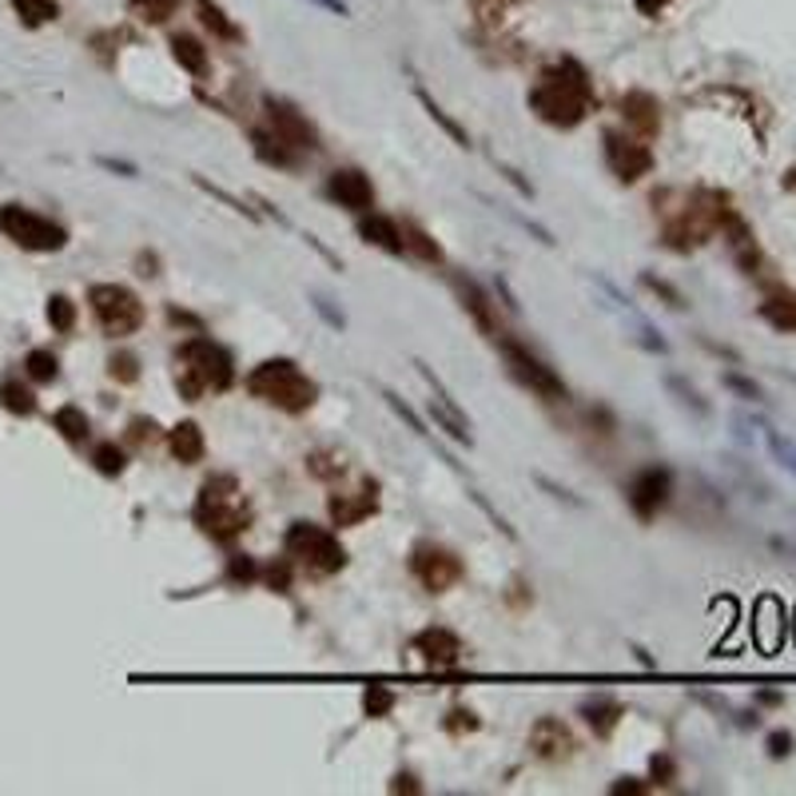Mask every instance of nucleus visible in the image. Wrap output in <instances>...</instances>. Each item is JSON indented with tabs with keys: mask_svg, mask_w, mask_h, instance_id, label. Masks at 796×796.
I'll return each instance as SVG.
<instances>
[{
	"mask_svg": "<svg viewBox=\"0 0 796 796\" xmlns=\"http://www.w3.org/2000/svg\"><path fill=\"white\" fill-rule=\"evenodd\" d=\"M594 80L574 56H562L537 72L530 88V112L549 128H577L594 112Z\"/></svg>",
	"mask_w": 796,
	"mask_h": 796,
	"instance_id": "nucleus-1",
	"label": "nucleus"
},
{
	"mask_svg": "<svg viewBox=\"0 0 796 796\" xmlns=\"http://www.w3.org/2000/svg\"><path fill=\"white\" fill-rule=\"evenodd\" d=\"M677 208H661V243L673 251H696L705 248L716 231L725 228L736 216L733 196L721 188H693L685 196H677Z\"/></svg>",
	"mask_w": 796,
	"mask_h": 796,
	"instance_id": "nucleus-2",
	"label": "nucleus"
},
{
	"mask_svg": "<svg viewBox=\"0 0 796 796\" xmlns=\"http://www.w3.org/2000/svg\"><path fill=\"white\" fill-rule=\"evenodd\" d=\"M235 383V358L228 347H219L216 338H188L176 355V387L179 398L199 402L208 395H223Z\"/></svg>",
	"mask_w": 796,
	"mask_h": 796,
	"instance_id": "nucleus-3",
	"label": "nucleus"
},
{
	"mask_svg": "<svg viewBox=\"0 0 796 796\" xmlns=\"http://www.w3.org/2000/svg\"><path fill=\"white\" fill-rule=\"evenodd\" d=\"M251 398L268 402L275 410H287V415H303V410L315 407L318 398V383L311 375H303L295 358H268L259 363L248 378H243Z\"/></svg>",
	"mask_w": 796,
	"mask_h": 796,
	"instance_id": "nucleus-4",
	"label": "nucleus"
},
{
	"mask_svg": "<svg viewBox=\"0 0 796 796\" xmlns=\"http://www.w3.org/2000/svg\"><path fill=\"white\" fill-rule=\"evenodd\" d=\"M196 526L211 537V542H235L243 530L251 526V506L243 490H239L235 474H211L196 498Z\"/></svg>",
	"mask_w": 796,
	"mask_h": 796,
	"instance_id": "nucleus-5",
	"label": "nucleus"
},
{
	"mask_svg": "<svg viewBox=\"0 0 796 796\" xmlns=\"http://www.w3.org/2000/svg\"><path fill=\"white\" fill-rule=\"evenodd\" d=\"M283 554L291 557V566L318 577H331L347 566L343 542L327 526H315V522H291L287 534H283Z\"/></svg>",
	"mask_w": 796,
	"mask_h": 796,
	"instance_id": "nucleus-6",
	"label": "nucleus"
},
{
	"mask_svg": "<svg viewBox=\"0 0 796 796\" xmlns=\"http://www.w3.org/2000/svg\"><path fill=\"white\" fill-rule=\"evenodd\" d=\"M92 315H96L100 331L112 338H128L144 327V303L132 287L124 283H96L88 291Z\"/></svg>",
	"mask_w": 796,
	"mask_h": 796,
	"instance_id": "nucleus-7",
	"label": "nucleus"
},
{
	"mask_svg": "<svg viewBox=\"0 0 796 796\" xmlns=\"http://www.w3.org/2000/svg\"><path fill=\"white\" fill-rule=\"evenodd\" d=\"M0 231H4L17 248L40 251V255L69 248V231L60 228L56 219L36 216V211L20 208V203H4V208H0Z\"/></svg>",
	"mask_w": 796,
	"mask_h": 796,
	"instance_id": "nucleus-8",
	"label": "nucleus"
},
{
	"mask_svg": "<svg viewBox=\"0 0 796 796\" xmlns=\"http://www.w3.org/2000/svg\"><path fill=\"white\" fill-rule=\"evenodd\" d=\"M498 347H502V358H506L510 375H514L522 387H530L537 398H546V402H566L569 390H566V383H562V375H557L549 363H542L526 343L498 335Z\"/></svg>",
	"mask_w": 796,
	"mask_h": 796,
	"instance_id": "nucleus-9",
	"label": "nucleus"
},
{
	"mask_svg": "<svg viewBox=\"0 0 796 796\" xmlns=\"http://www.w3.org/2000/svg\"><path fill=\"white\" fill-rule=\"evenodd\" d=\"M410 574H415L418 586L430 589V594H447L450 586L462 582L467 566H462V557H458L454 549L434 546V542H418V546L410 549Z\"/></svg>",
	"mask_w": 796,
	"mask_h": 796,
	"instance_id": "nucleus-10",
	"label": "nucleus"
},
{
	"mask_svg": "<svg viewBox=\"0 0 796 796\" xmlns=\"http://www.w3.org/2000/svg\"><path fill=\"white\" fill-rule=\"evenodd\" d=\"M263 116H268L271 136L283 139L291 151H298V156L318 151V128L295 108V104H287V100H279V96H263Z\"/></svg>",
	"mask_w": 796,
	"mask_h": 796,
	"instance_id": "nucleus-11",
	"label": "nucleus"
},
{
	"mask_svg": "<svg viewBox=\"0 0 796 796\" xmlns=\"http://www.w3.org/2000/svg\"><path fill=\"white\" fill-rule=\"evenodd\" d=\"M669 498H673V470L657 467V462L637 470L626 486V502L637 522H653V517L669 506Z\"/></svg>",
	"mask_w": 796,
	"mask_h": 796,
	"instance_id": "nucleus-12",
	"label": "nucleus"
},
{
	"mask_svg": "<svg viewBox=\"0 0 796 796\" xmlns=\"http://www.w3.org/2000/svg\"><path fill=\"white\" fill-rule=\"evenodd\" d=\"M601 151H606V164L621 184H637V179H646L653 171V148H649L646 139L626 136V132L609 128L601 136Z\"/></svg>",
	"mask_w": 796,
	"mask_h": 796,
	"instance_id": "nucleus-13",
	"label": "nucleus"
},
{
	"mask_svg": "<svg viewBox=\"0 0 796 796\" xmlns=\"http://www.w3.org/2000/svg\"><path fill=\"white\" fill-rule=\"evenodd\" d=\"M378 506H383V486H378L375 478H363L355 494H335L327 502L335 526H358V522H367L370 514H378Z\"/></svg>",
	"mask_w": 796,
	"mask_h": 796,
	"instance_id": "nucleus-14",
	"label": "nucleus"
},
{
	"mask_svg": "<svg viewBox=\"0 0 796 796\" xmlns=\"http://www.w3.org/2000/svg\"><path fill=\"white\" fill-rule=\"evenodd\" d=\"M450 287H454L458 303L467 307V315L474 318V327L482 331L486 338H498L502 331H498V311H494V298H490V291L478 283V279L470 275H450Z\"/></svg>",
	"mask_w": 796,
	"mask_h": 796,
	"instance_id": "nucleus-15",
	"label": "nucleus"
},
{
	"mask_svg": "<svg viewBox=\"0 0 796 796\" xmlns=\"http://www.w3.org/2000/svg\"><path fill=\"white\" fill-rule=\"evenodd\" d=\"M530 748H534L537 761L557 765V761H569L577 745H574V733H569L566 721H557V716H537L534 729H530Z\"/></svg>",
	"mask_w": 796,
	"mask_h": 796,
	"instance_id": "nucleus-16",
	"label": "nucleus"
},
{
	"mask_svg": "<svg viewBox=\"0 0 796 796\" xmlns=\"http://www.w3.org/2000/svg\"><path fill=\"white\" fill-rule=\"evenodd\" d=\"M415 653L422 657V666L442 673V669H454L462 661V637L454 629H442V626H430L415 637Z\"/></svg>",
	"mask_w": 796,
	"mask_h": 796,
	"instance_id": "nucleus-17",
	"label": "nucleus"
},
{
	"mask_svg": "<svg viewBox=\"0 0 796 796\" xmlns=\"http://www.w3.org/2000/svg\"><path fill=\"white\" fill-rule=\"evenodd\" d=\"M327 196L335 199L338 208L350 211H370L375 208V184L358 168H338L327 176Z\"/></svg>",
	"mask_w": 796,
	"mask_h": 796,
	"instance_id": "nucleus-18",
	"label": "nucleus"
},
{
	"mask_svg": "<svg viewBox=\"0 0 796 796\" xmlns=\"http://www.w3.org/2000/svg\"><path fill=\"white\" fill-rule=\"evenodd\" d=\"M721 235H725L729 251H733L736 268L745 271V275H761V268H765V251H761V243H756L753 228H748L745 219L733 216L725 228H721Z\"/></svg>",
	"mask_w": 796,
	"mask_h": 796,
	"instance_id": "nucleus-19",
	"label": "nucleus"
},
{
	"mask_svg": "<svg viewBox=\"0 0 796 796\" xmlns=\"http://www.w3.org/2000/svg\"><path fill=\"white\" fill-rule=\"evenodd\" d=\"M621 116H626V124L633 128L637 139H653L657 132H661V104H657L653 92H626L621 96Z\"/></svg>",
	"mask_w": 796,
	"mask_h": 796,
	"instance_id": "nucleus-20",
	"label": "nucleus"
},
{
	"mask_svg": "<svg viewBox=\"0 0 796 796\" xmlns=\"http://www.w3.org/2000/svg\"><path fill=\"white\" fill-rule=\"evenodd\" d=\"M358 235H363V243L383 248L387 255H407V248H402V228H398L390 216H378V211L363 216L358 219Z\"/></svg>",
	"mask_w": 796,
	"mask_h": 796,
	"instance_id": "nucleus-21",
	"label": "nucleus"
},
{
	"mask_svg": "<svg viewBox=\"0 0 796 796\" xmlns=\"http://www.w3.org/2000/svg\"><path fill=\"white\" fill-rule=\"evenodd\" d=\"M756 315L765 318L773 331H781V335H796V291L781 287L773 291V295H765L761 307H756Z\"/></svg>",
	"mask_w": 796,
	"mask_h": 796,
	"instance_id": "nucleus-22",
	"label": "nucleus"
},
{
	"mask_svg": "<svg viewBox=\"0 0 796 796\" xmlns=\"http://www.w3.org/2000/svg\"><path fill=\"white\" fill-rule=\"evenodd\" d=\"M168 450L176 462H184V467H196V462H203V450H208V442H203V430L196 427V422H179V427L168 430Z\"/></svg>",
	"mask_w": 796,
	"mask_h": 796,
	"instance_id": "nucleus-23",
	"label": "nucleus"
},
{
	"mask_svg": "<svg viewBox=\"0 0 796 796\" xmlns=\"http://www.w3.org/2000/svg\"><path fill=\"white\" fill-rule=\"evenodd\" d=\"M582 716H586V725L594 729V736H614V729L621 725V701L614 696H594V701H582Z\"/></svg>",
	"mask_w": 796,
	"mask_h": 796,
	"instance_id": "nucleus-24",
	"label": "nucleus"
},
{
	"mask_svg": "<svg viewBox=\"0 0 796 796\" xmlns=\"http://www.w3.org/2000/svg\"><path fill=\"white\" fill-rule=\"evenodd\" d=\"M251 148H255V156L263 159V164H271V168H283V171H291V168H298V151H291L283 139H275L268 128H255L251 132Z\"/></svg>",
	"mask_w": 796,
	"mask_h": 796,
	"instance_id": "nucleus-25",
	"label": "nucleus"
},
{
	"mask_svg": "<svg viewBox=\"0 0 796 796\" xmlns=\"http://www.w3.org/2000/svg\"><path fill=\"white\" fill-rule=\"evenodd\" d=\"M196 12H199V20H203V29H208L211 36L228 40V44H235V40H243V29H239V24L228 17V12L219 9L216 0H196Z\"/></svg>",
	"mask_w": 796,
	"mask_h": 796,
	"instance_id": "nucleus-26",
	"label": "nucleus"
},
{
	"mask_svg": "<svg viewBox=\"0 0 796 796\" xmlns=\"http://www.w3.org/2000/svg\"><path fill=\"white\" fill-rule=\"evenodd\" d=\"M171 56H176L179 69H188L191 76H208V49H203L196 36H188V32L171 36Z\"/></svg>",
	"mask_w": 796,
	"mask_h": 796,
	"instance_id": "nucleus-27",
	"label": "nucleus"
},
{
	"mask_svg": "<svg viewBox=\"0 0 796 796\" xmlns=\"http://www.w3.org/2000/svg\"><path fill=\"white\" fill-rule=\"evenodd\" d=\"M398 228H402V248H407V255H418L422 263H442V259H447L430 231H422L418 223H398Z\"/></svg>",
	"mask_w": 796,
	"mask_h": 796,
	"instance_id": "nucleus-28",
	"label": "nucleus"
},
{
	"mask_svg": "<svg viewBox=\"0 0 796 796\" xmlns=\"http://www.w3.org/2000/svg\"><path fill=\"white\" fill-rule=\"evenodd\" d=\"M52 427L60 430V434L69 438L72 447H80V442H88V434H92V422H88V415L80 407H60L56 415H52Z\"/></svg>",
	"mask_w": 796,
	"mask_h": 796,
	"instance_id": "nucleus-29",
	"label": "nucleus"
},
{
	"mask_svg": "<svg viewBox=\"0 0 796 796\" xmlns=\"http://www.w3.org/2000/svg\"><path fill=\"white\" fill-rule=\"evenodd\" d=\"M12 9L17 17L29 24V29H40V24H52L60 17V4L56 0H12Z\"/></svg>",
	"mask_w": 796,
	"mask_h": 796,
	"instance_id": "nucleus-30",
	"label": "nucleus"
},
{
	"mask_svg": "<svg viewBox=\"0 0 796 796\" xmlns=\"http://www.w3.org/2000/svg\"><path fill=\"white\" fill-rule=\"evenodd\" d=\"M0 407L9 410V415L29 418L36 410V398H32L29 387H20L17 378H9V383H0Z\"/></svg>",
	"mask_w": 796,
	"mask_h": 796,
	"instance_id": "nucleus-31",
	"label": "nucleus"
},
{
	"mask_svg": "<svg viewBox=\"0 0 796 796\" xmlns=\"http://www.w3.org/2000/svg\"><path fill=\"white\" fill-rule=\"evenodd\" d=\"M92 467H96L104 478H119L128 470V454H124L116 442H100V447L92 450Z\"/></svg>",
	"mask_w": 796,
	"mask_h": 796,
	"instance_id": "nucleus-32",
	"label": "nucleus"
},
{
	"mask_svg": "<svg viewBox=\"0 0 796 796\" xmlns=\"http://www.w3.org/2000/svg\"><path fill=\"white\" fill-rule=\"evenodd\" d=\"M24 370H29L32 383H56L60 378V363L52 350H29V358H24Z\"/></svg>",
	"mask_w": 796,
	"mask_h": 796,
	"instance_id": "nucleus-33",
	"label": "nucleus"
},
{
	"mask_svg": "<svg viewBox=\"0 0 796 796\" xmlns=\"http://www.w3.org/2000/svg\"><path fill=\"white\" fill-rule=\"evenodd\" d=\"M418 100H422V108L430 112V119H438V124H442V132H447V136L454 139L458 148H470V136H467V132H462V124H458V119H450L447 112L438 108L434 100H430V96H427V92H422V88H418Z\"/></svg>",
	"mask_w": 796,
	"mask_h": 796,
	"instance_id": "nucleus-34",
	"label": "nucleus"
},
{
	"mask_svg": "<svg viewBox=\"0 0 796 796\" xmlns=\"http://www.w3.org/2000/svg\"><path fill=\"white\" fill-rule=\"evenodd\" d=\"M49 323H52V331L69 335V331L76 327V303H72L69 295H52L49 298Z\"/></svg>",
	"mask_w": 796,
	"mask_h": 796,
	"instance_id": "nucleus-35",
	"label": "nucleus"
},
{
	"mask_svg": "<svg viewBox=\"0 0 796 796\" xmlns=\"http://www.w3.org/2000/svg\"><path fill=\"white\" fill-rule=\"evenodd\" d=\"M128 9L136 12L139 20H148V24H164V20H171V12H176V0H128Z\"/></svg>",
	"mask_w": 796,
	"mask_h": 796,
	"instance_id": "nucleus-36",
	"label": "nucleus"
},
{
	"mask_svg": "<svg viewBox=\"0 0 796 796\" xmlns=\"http://www.w3.org/2000/svg\"><path fill=\"white\" fill-rule=\"evenodd\" d=\"M765 442H768V450H773L776 462H781V467H785L788 474L796 478V442H793V438L776 434L773 427H765Z\"/></svg>",
	"mask_w": 796,
	"mask_h": 796,
	"instance_id": "nucleus-37",
	"label": "nucleus"
},
{
	"mask_svg": "<svg viewBox=\"0 0 796 796\" xmlns=\"http://www.w3.org/2000/svg\"><path fill=\"white\" fill-rule=\"evenodd\" d=\"M108 375L116 378V383H136V378H139V358L132 355V350H119V355L108 358Z\"/></svg>",
	"mask_w": 796,
	"mask_h": 796,
	"instance_id": "nucleus-38",
	"label": "nucleus"
},
{
	"mask_svg": "<svg viewBox=\"0 0 796 796\" xmlns=\"http://www.w3.org/2000/svg\"><path fill=\"white\" fill-rule=\"evenodd\" d=\"M363 709H367V716H387L390 709H395V693L383 685H370L367 693H363Z\"/></svg>",
	"mask_w": 796,
	"mask_h": 796,
	"instance_id": "nucleus-39",
	"label": "nucleus"
},
{
	"mask_svg": "<svg viewBox=\"0 0 796 796\" xmlns=\"http://www.w3.org/2000/svg\"><path fill=\"white\" fill-rule=\"evenodd\" d=\"M721 383H725L729 390H736V395H741V398H748V402H761V398H765V390L756 387L753 378L736 375V370H725V375H721Z\"/></svg>",
	"mask_w": 796,
	"mask_h": 796,
	"instance_id": "nucleus-40",
	"label": "nucleus"
},
{
	"mask_svg": "<svg viewBox=\"0 0 796 796\" xmlns=\"http://www.w3.org/2000/svg\"><path fill=\"white\" fill-rule=\"evenodd\" d=\"M765 748H768V756H773V761H785V756H793L796 736L788 733V729H773V733L765 736Z\"/></svg>",
	"mask_w": 796,
	"mask_h": 796,
	"instance_id": "nucleus-41",
	"label": "nucleus"
},
{
	"mask_svg": "<svg viewBox=\"0 0 796 796\" xmlns=\"http://www.w3.org/2000/svg\"><path fill=\"white\" fill-rule=\"evenodd\" d=\"M255 577H259V566L251 562L248 554H235L228 562V582H243V586H248V582H255Z\"/></svg>",
	"mask_w": 796,
	"mask_h": 796,
	"instance_id": "nucleus-42",
	"label": "nucleus"
},
{
	"mask_svg": "<svg viewBox=\"0 0 796 796\" xmlns=\"http://www.w3.org/2000/svg\"><path fill=\"white\" fill-rule=\"evenodd\" d=\"M666 387H669V390H677V395H681V402H685V407H693L696 415H709V402H705V398L696 395L693 387H685V383H681V378H673V375H669V378H666Z\"/></svg>",
	"mask_w": 796,
	"mask_h": 796,
	"instance_id": "nucleus-43",
	"label": "nucleus"
},
{
	"mask_svg": "<svg viewBox=\"0 0 796 796\" xmlns=\"http://www.w3.org/2000/svg\"><path fill=\"white\" fill-rule=\"evenodd\" d=\"M641 283H646L649 291H657L661 298H669V307H677V311H685V295L677 287H669L666 279H653V275H641Z\"/></svg>",
	"mask_w": 796,
	"mask_h": 796,
	"instance_id": "nucleus-44",
	"label": "nucleus"
},
{
	"mask_svg": "<svg viewBox=\"0 0 796 796\" xmlns=\"http://www.w3.org/2000/svg\"><path fill=\"white\" fill-rule=\"evenodd\" d=\"M307 467H311V474H315V478H335V474H343V462H335V454H311Z\"/></svg>",
	"mask_w": 796,
	"mask_h": 796,
	"instance_id": "nucleus-45",
	"label": "nucleus"
},
{
	"mask_svg": "<svg viewBox=\"0 0 796 796\" xmlns=\"http://www.w3.org/2000/svg\"><path fill=\"white\" fill-rule=\"evenodd\" d=\"M383 398H387L390 407H395V415H398V418H407V422H410V430H418V434H427V427H422V418H418L415 410H410L407 402H402V398H398V395H390V390H383Z\"/></svg>",
	"mask_w": 796,
	"mask_h": 796,
	"instance_id": "nucleus-46",
	"label": "nucleus"
},
{
	"mask_svg": "<svg viewBox=\"0 0 796 796\" xmlns=\"http://www.w3.org/2000/svg\"><path fill=\"white\" fill-rule=\"evenodd\" d=\"M268 586L279 589V594H287V589H291V557L268 569Z\"/></svg>",
	"mask_w": 796,
	"mask_h": 796,
	"instance_id": "nucleus-47",
	"label": "nucleus"
},
{
	"mask_svg": "<svg viewBox=\"0 0 796 796\" xmlns=\"http://www.w3.org/2000/svg\"><path fill=\"white\" fill-rule=\"evenodd\" d=\"M128 430H132V434H128L132 442H151L159 427H156V418H132V427H128Z\"/></svg>",
	"mask_w": 796,
	"mask_h": 796,
	"instance_id": "nucleus-48",
	"label": "nucleus"
},
{
	"mask_svg": "<svg viewBox=\"0 0 796 796\" xmlns=\"http://www.w3.org/2000/svg\"><path fill=\"white\" fill-rule=\"evenodd\" d=\"M447 729H450V733H462V729H467V733H474L478 716L470 713V709H454V713H450V721H447Z\"/></svg>",
	"mask_w": 796,
	"mask_h": 796,
	"instance_id": "nucleus-49",
	"label": "nucleus"
},
{
	"mask_svg": "<svg viewBox=\"0 0 796 796\" xmlns=\"http://www.w3.org/2000/svg\"><path fill=\"white\" fill-rule=\"evenodd\" d=\"M673 776H677L673 761H669V756H653V781H657V785H669Z\"/></svg>",
	"mask_w": 796,
	"mask_h": 796,
	"instance_id": "nucleus-50",
	"label": "nucleus"
},
{
	"mask_svg": "<svg viewBox=\"0 0 796 796\" xmlns=\"http://www.w3.org/2000/svg\"><path fill=\"white\" fill-rule=\"evenodd\" d=\"M315 311H318V315H323V318H327V323H331V327H335V331H343V327H347V318H343V315H335V311L327 307V298H323V295H315Z\"/></svg>",
	"mask_w": 796,
	"mask_h": 796,
	"instance_id": "nucleus-51",
	"label": "nucleus"
},
{
	"mask_svg": "<svg viewBox=\"0 0 796 796\" xmlns=\"http://www.w3.org/2000/svg\"><path fill=\"white\" fill-rule=\"evenodd\" d=\"M673 0H637V12H646V17H661Z\"/></svg>",
	"mask_w": 796,
	"mask_h": 796,
	"instance_id": "nucleus-52",
	"label": "nucleus"
},
{
	"mask_svg": "<svg viewBox=\"0 0 796 796\" xmlns=\"http://www.w3.org/2000/svg\"><path fill=\"white\" fill-rule=\"evenodd\" d=\"M100 164H104V168H112V171H124V176H136V164H124V159L100 156Z\"/></svg>",
	"mask_w": 796,
	"mask_h": 796,
	"instance_id": "nucleus-53",
	"label": "nucleus"
},
{
	"mask_svg": "<svg viewBox=\"0 0 796 796\" xmlns=\"http://www.w3.org/2000/svg\"><path fill=\"white\" fill-rule=\"evenodd\" d=\"M649 785H637L633 776H626V781H621V785H614V793H646Z\"/></svg>",
	"mask_w": 796,
	"mask_h": 796,
	"instance_id": "nucleus-54",
	"label": "nucleus"
},
{
	"mask_svg": "<svg viewBox=\"0 0 796 796\" xmlns=\"http://www.w3.org/2000/svg\"><path fill=\"white\" fill-rule=\"evenodd\" d=\"M318 4L331 9V12H338V17H347V4H343V0H318Z\"/></svg>",
	"mask_w": 796,
	"mask_h": 796,
	"instance_id": "nucleus-55",
	"label": "nucleus"
},
{
	"mask_svg": "<svg viewBox=\"0 0 796 796\" xmlns=\"http://www.w3.org/2000/svg\"><path fill=\"white\" fill-rule=\"evenodd\" d=\"M781 184H785V191H793V196H796V164L785 171V179H781Z\"/></svg>",
	"mask_w": 796,
	"mask_h": 796,
	"instance_id": "nucleus-56",
	"label": "nucleus"
}]
</instances>
